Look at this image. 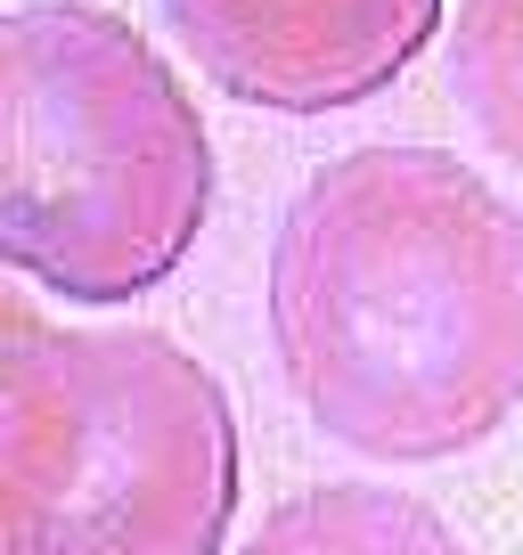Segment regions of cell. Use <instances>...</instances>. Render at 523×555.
<instances>
[{"mask_svg": "<svg viewBox=\"0 0 523 555\" xmlns=\"http://www.w3.org/2000/svg\"><path fill=\"white\" fill-rule=\"evenodd\" d=\"M270 351L352 457L442 466L523 409V212L450 147L319 164L270 237Z\"/></svg>", "mask_w": 523, "mask_h": 555, "instance_id": "cell-1", "label": "cell"}, {"mask_svg": "<svg viewBox=\"0 0 523 555\" xmlns=\"http://www.w3.org/2000/svg\"><path fill=\"white\" fill-rule=\"evenodd\" d=\"M213 221V131L180 66L99 0L0 17V261L74 311L156 295Z\"/></svg>", "mask_w": 523, "mask_h": 555, "instance_id": "cell-2", "label": "cell"}, {"mask_svg": "<svg viewBox=\"0 0 523 555\" xmlns=\"http://www.w3.org/2000/svg\"><path fill=\"white\" fill-rule=\"evenodd\" d=\"M238 409L164 327L0 295V555H221Z\"/></svg>", "mask_w": 523, "mask_h": 555, "instance_id": "cell-3", "label": "cell"}, {"mask_svg": "<svg viewBox=\"0 0 523 555\" xmlns=\"http://www.w3.org/2000/svg\"><path fill=\"white\" fill-rule=\"evenodd\" d=\"M450 0H164L196 74L262 115H344L393 90L442 34Z\"/></svg>", "mask_w": 523, "mask_h": 555, "instance_id": "cell-4", "label": "cell"}, {"mask_svg": "<svg viewBox=\"0 0 523 555\" xmlns=\"http://www.w3.org/2000/svg\"><path fill=\"white\" fill-rule=\"evenodd\" d=\"M238 555H474V547L450 531V515H434L409 490L319 482L270 506Z\"/></svg>", "mask_w": 523, "mask_h": 555, "instance_id": "cell-5", "label": "cell"}, {"mask_svg": "<svg viewBox=\"0 0 523 555\" xmlns=\"http://www.w3.org/2000/svg\"><path fill=\"white\" fill-rule=\"evenodd\" d=\"M442 82L474 139L523 180V0H450Z\"/></svg>", "mask_w": 523, "mask_h": 555, "instance_id": "cell-6", "label": "cell"}]
</instances>
